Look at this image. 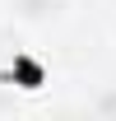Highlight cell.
Returning <instances> with one entry per match:
<instances>
[{"label": "cell", "mask_w": 116, "mask_h": 121, "mask_svg": "<svg viewBox=\"0 0 116 121\" xmlns=\"http://www.w3.org/2000/svg\"><path fill=\"white\" fill-rule=\"evenodd\" d=\"M65 5L70 0H9V14L28 28H42V23H56L65 14Z\"/></svg>", "instance_id": "6da1fadb"}]
</instances>
